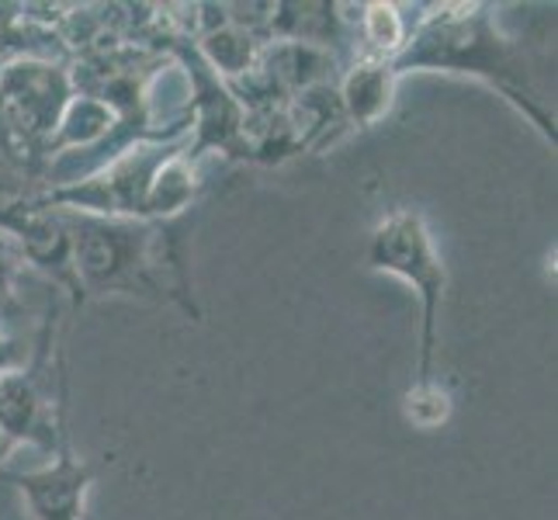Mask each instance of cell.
<instances>
[{
  "instance_id": "1",
  "label": "cell",
  "mask_w": 558,
  "mask_h": 520,
  "mask_svg": "<svg viewBox=\"0 0 558 520\" xmlns=\"http://www.w3.org/2000/svg\"><path fill=\"white\" fill-rule=\"evenodd\" d=\"M70 233L73 271L87 295L174 299L187 316L202 319L191 299L181 219H101L60 211Z\"/></svg>"
},
{
  "instance_id": "2",
  "label": "cell",
  "mask_w": 558,
  "mask_h": 520,
  "mask_svg": "<svg viewBox=\"0 0 558 520\" xmlns=\"http://www.w3.org/2000/svg\"><path fill=\"white\" fill-rule=\"evenodd\" d=\"M402 73H469L483 76L504 98H510L527 119L555 143V119L537 108V90L521 49L496 32L486 4H437L407 35V46L392 60Z\"/></svg>"
},
{
  "instance_id": "3",
  "label": "cell",
  "mask_w": 558,
  "mask_h": 520,
  "mask_svg": "<svg viewBox=\"0 0 558 520\" xmlns=\"http://www.w3.org/2000/svg\"><path fill=\"white\" fill-rule=\"evenodd\" d=\"M372 271H385L407 281L420 299V358L416 382H434L437 358V316L448 292V264L440 257L427 219L416 208H392L378 219L364 250Z\"/></svg>"
},
{
  "instance_id": "4",
  "label": "cell",
  "mask_w": 558,
  "mask_h": 520,
  "mask_svg": "<svg viewBox=\"0 0 558 520\" xmlns=\"http://www.w3.org/2000/svg\"><path fill=\"white\" fill-rule=\"evenodd\" d=\"M73 81L66 63L49 60H4L0 63V149L43 173L46 146L52 143L70 108Z\"/></svg>"
},
{
  "instance_id": "5",
  "label": "cell",
  "mask_w": 558,
  "mask_h": 520,
  "mask_svg": "<svg viewBox=\"0 0 558 520\" xmlns=\"http://www.w3.org/2000/svg\"><path fill=\"white\" fill-rule=\"evenodd\" d=\"M0 479L28 499L32 520H84L87 496L94 479H98V469L73 455L70 427H63L43 469L0 472Z\"/></svg>"
},
{
  "instance_id": "6",
  "label": "cell",
  "mask_w": 558,
  "mask_h": 520,
  "mask_svg": "<svg viewBox=\"0 0 558 520\" xmlns=\"http://www.w3.org/2000/svg\"><path fill=\"white\" fill-rule=\"evenodd\" d=\"M0 233L17 243V254H22L32 267L49 275L52 285H60L73 299V305L84 302V288L73 271L70 233H66V222L60 211L46 208L38 202V195L0 205Z\"/></svg>"
},
{
  "instance_id": "7",
  "label": "cell",
  "mask_w": 558,
  "mask_h": 520,
  "mask_svg": "<svg viewBox=\"0 0 558 520\" xmlns=\"http://www.w3.org/2000/svg\"><path fill=\"white\" fill-rule=\"evenodd\" d=\"M399 76L389 60H357L351 70H343L337 81V94L351 129H375L392 108Z\"/></svg>"
},
{
  "instance_id": "8",
  "label": "cell",
  "mask_w": 558,
  "mask_h": 520,
  "mask_svg": "<svg viewBox=\"0 0 558 520\" xmlns=\"http://www.w3.org/2000/svg\"><path fill=\"white\" fill-rule=\"evenodd\" d=\"M357 35L364 43V52L357 60H396L399 49L407 46V17L399 14L396 4H361L357 14Z\"/></svg>"
},
{
  "instance_id": "9",
  "label": "cell",
  "mask_w": 558,
  "mask_h": 520,
  "mask_svg": "<svg viewBox=\"0 0 558 520\" xmlns=\"http://www.w3.org/2000/svg\"><path fill=\"white\" fill-rule=\"evenodd\" d=\"M451 392L434 382H413V389L402 396V416H407L416 431H440L451 420Z\"/></svg>"
},
{
  "instance_id": "10",
  "label": "cell",
  "mask_w": 558,
  "mask_h": 520,
  "mask_svg": "<svg viewBox=\"0 0 558 520\" xmlns=\"http://www.w3.org/2000/svg\"><path fill=\"white\" fill-rule=\"evenodd\" d=\"M32 354H35V347H28V340L0 330V375L25 368V364L32 361Z\"/></svg>"
},
{
  "instance_id": "11",
  "label": "cell",
  "mask_w": 558,
  "mask_h": 520,
  "mask_svg": "<svg viewBox=\"0 0 558 520\" xmlns=\"http://www.w3.org/2000/svg\"><path fill=\"white\" fill-rule=\"evenodd\" d=\"M14 281H17V267L0 250V319H8V313L14 310Z\"/></svg>"
}]
</instances>
